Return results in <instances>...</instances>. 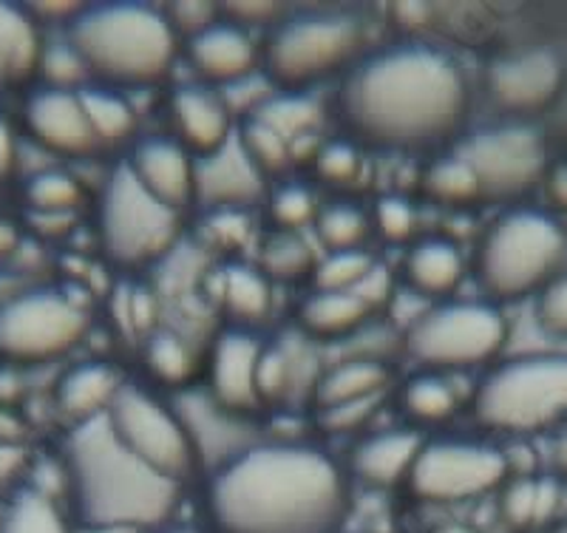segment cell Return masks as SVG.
<instances>
[{"instance_id":"38","label":"cell","mask_w":567,"mask_h":533,"mask_svg":"<svg viewBox=\"0 0 567 533\" xmlns=\"http://www.w3.org/2000/svg\"><path fill=\"white\" fill-rule=\"evenodd\" d=\"M321 211L316 193L303 182H281L267 193V213L272 225L281 233H301L303 227L316 225V216Z\"/></svg>"},{"instance_id":"28","label":"cell","mask_w":567,"mask_h":533,"mask_svg":"<svg viewBox=\"0 0 567 533\" xmlns=\"http://www.w3.org/2000/svg\"><path fill=\"white\" fill-rule=\"evenodd\" d=\"M221 307L230 327H258L272 312V281L252 264H230L221 273Z\"/></svg>"},{"instance_id":"37","label":"cell","mask_w":567,"mask_h":533,"mask_svg":"<svg viewBox=\"0 0 567 533\" xmlns=\"http://www.w3.org/2000/svg\"><path fill=\"white\" fill-rule=\"evenodd\" d=\"M23 202L29 211L40 216H74L83 202V185L69 171L49 167L29 176L23 187Z\"/></svg>"},{"instance_id":"10","label":"cell","mask_w":567,"mask_h":533,"mask_svg":"<svg viewBox=\"0 0 567 533\" xmlns=\"http://www.w3.org/2000/svg\"><path fill=\"white\" fill-rule=\"evenodd\" d=\"M111 431L156 474L185 485L199 469V451L174 406L140 383H125L105 411Z\"/></svg>"},{"instance_id":"16","label":"cell","mask_w":567,"mask_h":533,"mask_svg":"<svg viewBox=\"0 0 567 533\" xmlns=\"http://www.w3.org/2000/svg\"><path fill=\"white\" fill-rule=\"evenodd\" d=\"M267 199V176L247 156L239 129L213 154L199 156L194 171V205L202 211H250Z\"/></svg>"},{"instance_id":"34","label":"cell","mask_w":567,"mask_h":533,"mask_svg":"<svg viewBox=\"0 0 567 533\" xmlns=\"http://www.w3.org/2000/svg\"><path fill=\"white\" fill-rule=\"evenodd\" d=\"M316 264L318 256L301 233L276 230L270 238H265L261 253H258V270L272 284H296L312 278Z\"/></svg>"},{"instance_id":"56","label":"cell","mask_w":567,"mask_h":533,"mask_svg":"<svg viewBox=\"0 0 567 533\" xmlns=\"http://www.w3.org/2000/svg\"><path fill=\"white\" fill-rule=\"evenodd\" d=\"M429 14H432V9L425 7V3H398V7H394L398 23H403V27L409 29L423 27L425 20H429Z\"/></svg>"},{"instance_id":"41","label":"cell","mask_w":567,"mask_h":533,"mask_svg":"<svg viewBox=\"0 0 567 533\" xmlns=\"http://www.w3.org/2000/svg\"><path fill=\"white\" fill-rule=\"evenodd\" d=\"M312 171L323 185L332 187H349L358 182L363 171L361 145L352 142L349 136L343 140H327L321 142L316 160H312Z\"/></svg>"},{"instance_id":"24","label":"cell","mask_w":567,"mask_h":533,"mask_svg":"<svg viewBox=\"0 0 567 533\" xmlns=\"http://www.w3.org/2000/svg\"><path fill=\"white\" fill-rule=\"evenodd\" d=\"M565 505V485L554 474L508 476L499 489V516L514 531L550 527Z\"/></svg>"},{"instance_id":"14","label":"cell","mask_w":567,"mask_h":533,"mask_svg":"<svg viewBox=\"0 0 567 533\" xmlns=\"http://www.w3.org/2000/svg\"><path fill=\"white\" fill-rule=\"evenodd\" d=\"M567 85V65L548 45H528L499 54L485 69V89L505 114L516 120L548 111Z\"/></svg>"},{"instance_id":"15","label":"cell","mask_w":567,"mask_h":533,"mask_svg":"<svg viewBox=\"0 0 567 533\" xmlns=\"http://www.w3.org/2000/svg\"><path fill=\"white\" fill-rule=\"evenodd\" d=\"M265 344L258 341L252 329L225 327L213 338L210 358H207V394L219 409L236 418L250 420L261 411L258 398V358Z\"/></svg>"},{"instance_id":"7","label":"cell","mask_w":567,"mask_h":533,"mask_svg":"<svg viewBox=\"0 0 567 533\" xmlns=\"http://www.w3.org/2000/svg\"><path fill=\"white\" fill-rule=\"evenodd\" d=\"M361 20L347 12L284 14L261 43V74L278 91L307 94L327 78L347 74L363 58Z\"/></svg>"},{"instance_id":"25","label":"cell","mask_w":567,"mask_h":533,"mask_svg":"<svg viewBox=\"0 0 567 533\" xmlns=\"http://www.w3.org/2000/svg\"><path fill=\"white\" fill-rule=\"evenodd\" d=\"M369 318H372L369 307L352 293L316 287L301 298L296 312L301 332L318 341H347L358 329L367 327Z\"/></svg>"},{"instance_id":"42","label":"cell","mask_w":567,"mask_h":533,"mask_svg":"<svg viewBox=\"0 0 567 533\" xmlns=\"http://www.w3.org/2000/svg\"><path fill=\"white\" fill-rule=\"evenodd\" d=\"M298 363L292 358V352L281 344H270V347L261 349V358H258V398H261V406L265 403H278L287 394L292 392L298 378Z\"/></svg>"},{"instance_id":"59","label":"cell","mask_w":567,"mask_h":533,"mask_svg":"<svg viewBox=\"0 0 567 533\" xmlns=\"http://www.w3.org/2000/svg\"><path fill=\"white\" fill-rule=\"evenodd\" d=\"M434 533H477V531L468 525H460V522H449V525H440Z\"/></svg>"},{"instance_id":"27","label":"cell","mask_w":567,"mask_h":533,"mask_svg":"<svg viewBox=\"0 0 567 533\" xmlns=\"http://www.w3.org/2000/svg\"><path fill=\"white\" fill-rule=\"evenodd\" d=\"M389 380H392L389 363L367 358H343L318 375L316 403L318 409H329V406L354 403V400L383 398Z\"/></svg>"},{"instance_id":"50","label":"cell","mask_w":567,"mask_h":533,"mask_svg":"<svg viewBox=\"0 0 567 533\" xmlns=\"http://www.w3.org/2000/svg\"><path fill=\"white\" fill-rule=\"evenodd\" d=\"M221 14L233 23H239L241 29L250 32L252 27H272L278 18H281V7L278 3H225Z\"/></svg>"},{"instance_id":"5","label":"cell","mask_w":567,"mask_h":533,"mask_svg":"<svg viewBox=\"0 0 567 533\" xmlns=\"http://www.w3.org/2000/svg\"><path fill=\"white\" fill-rule=\"evenodd\" d=\"M567 270V225L548 207H511L480 238L474 273L494 304L536 298Z\"/></svg>"},{"instance_id":"8","label":"cell","mask_w":567,"mask_h":533,"mask_svg":"<svg viewBox=\"0 0 567 533\" xmlns=\"http://www.w3.org/2000/svg\"><path fill=\"white\" fill-rule=\"evenodd\" d=\"M179 233L182 213L151 196L125 162L111 167L97 202V236L116 267H151L174 250Z\"/></svg>"},{"instance_id":"48","label":"cell","mask_w":567,"mask_h":533,"mask_svg":"<svg viewBox=\"0 0 567 533\" xmlns=\"http://www.w3.org/2000/svg\"><path fill=\"white\" fill-rule=\"evenodd\" d=\"M165 18H168L171 29H174V34L182 43V40L194 38L202 29L216 23L221 18V7L207 3V0H176V3H168Z\"/></svg>"},{"instance_id":"19","label":"cell","mask_w":567,"mask_h":533,"mask_svg":"<svg viewBox=\"0 0 567 533\" xmlns=\"http://www.w3.org/2000/svg\"><path fill=\"white\" fill-rule=\"evenodd\" d=\"M134 180L176 213L194 205L196 156L174 136H145L125 160Z\"/></svg>"},{"instance_id":"12","label":"cell","mask_w":567,"mask_h":533,"mask_svg":"<svg viewBox=\"0 0 567 533\" xmlns=\"http://www.w3.org/2000/svg\"><path fill=\"white\" fill-rule=\"evenodd\" d=\"M460 154L477 174L483 199L516 202L539 187L550 171L548 140L528 120H511L468 136Z\"/></svg>"},{"instance_id":"57","label":"cell","mask_w":567,"mask_h":533,"mask_svg":"<svg viewBox=\"0 0 567 533\" xmlns=\"http://www.w3.org/2000/svg\"><path fill=\"white\" fill-rule=\"evenodd\" d=\"M550 465H554V476L567 489V429L556 434L554 449H550Z\"/></svg>"},{"instance_id":"22","label":"cell","mask_w":567,"mask_h":533,"mask_svg":"<svg viewBox=\"0 0 567 533\" xmlns=\"http://www.w3.org/2000/svg\"><path fill=\"white\" fill-rule=\"evenodd\" d=\"M465 278V256L457 242L445 236L417 238L403 256V284L425 301L457 293Z\"/></svg>"},{"instance_id":"20","label":"cell","mask_w":567,"mask_h":533,"mask_svg":"<svg viewBox=\"0 0 567 533\" xmlns=\"http://www.w3.org/2000/svg\"><path fill=\"white\" fill-rule=\"evenodd\" d=\"M168 114L174 123V140H179L196 160L219 151L239 129L233 123L225 94L205 83H185L174 89Z\"/></svg>"},{"instance_id":"58","label":"cell","mask_w":567,"mask_h":533,"mask_svg":"<svg viewBox=\"0 0 567 533\" xmlns=\"http://www.w3.org/2000/svg\"><path fill=\"white\" fill-rule=\"evenodd\" d=\"M20 245V230L12 219L0 216V258L12 256Z\"/></svg>"},{"instance_id":"17","label":"cell","mask_w":567,"mask_h":533,"mask_svg":"<svg viewBox=\"0 0 567 533\" xmlns=\"http://www.w3.org/2000/svg\"><path fill=\"white\" fill-rule=\"evenodd\" d=\"M23 123H27L29 136L52 154L85 160L100 151L80 91L40 85L23 103Z\"/></svg>"},{"instance_id":"44","label":"cell","mask_w":567,"mask_h":533,"mask_svg":"<svg viewBox=\"0 0 567 533\" xmlns=\"http://www.w3.org/2000/svg\"><path fill=\"white\" fill-rule=\"evenodd\" d=\"M372 230L389 245H406L417 233V207L398 193H386L374 202Z\"/></svg>"},{"instance_id":"47","label":"cell","mask_w":567,"mask_h":533,"mask_svg":"<svg viewBox=\"0 0 567 533\" xmlns=\"http://www.w3.org/2000/svg\"><path fill=\"white\" fill-rule=\"evenodd\" d=\"M536 324L550 338H567V270L536 296Z\"/></svg>"},{"instance_id":"55","label":"cell","mask_w":567,"mask_h":533,"mask_svg":"<svg viewBox=\"0 0 567 533\" xmlns=\"http://www.w3.org/2000/svg\"><path fill=\"white\" fill-rule=\"evenodd\" d=\"M85 3H32V9H29V14L32 18H49V20H74L80 14V9H83Z\"/></svg>"},{"instance_id":"26","label":"cell","mask_w":567,"mask_h":533,"mask_svg":"<svg viewBox=\"0 0 567 533\" xmlns=\"http://www.w3.org/2000/svg\"><path fill=\"white\" fill-rule=\"evenodd\" d=\"M40 52L43 40L29 9L0 0V91L29 83L38 74Z\"/></svg>"},{"instance_id":"36","label":"cell","mask_w":567,"mask_h":533,"mask_svg":"<svg viewBox=\"0 0 567 533\" xmlns=\"http://www.w3.org/2000/svg\"><path fill=\"white\" fill-rule=\"evenodd\" d=\"M316 236L327 253L363 250L367 238L372 236V216L361 205L349 199H336L321 205L316 216Z\"/></svg>"},{"instance_id":"6","label":"cell","mask_w":567,"mask_h":533,"mask_svg":"<svg viewBox=\"0 0 567 533\" xmlns=\"http://www.w3.org/2000/svg\"><path fill=\"white\" fill-rule=\"evenodd\" d=\"M471 411L483 429L534 438L567 420V352H534L503 360L483 375Z\"/></svg>"},{"instance_id":"53","label":"cell","mask_w":567,"mask_h":533,"mask_svg":"<svg viewBox=\"0 0 567 533\" xmlns=\"http://www.w3.org/2000/svg\"><path fill=\"white\" fill-rule=\"evenodd\" d=\"M23 469H27V451L0 445V489H7L9 482L18 480Z\"/></svg>"},{"instance_id":"31","label":"cell","mask_w":567,"mask_h":533,"mask_svg":"<svg viewBox=\"0 0 567 533\" xmlns=\"http://www.w3.org/2000/svg\"><path fill=\"white\" fill-rule=\"evenodd\" d=\"M252 120L270 125L272 131L290 140V145L303 136H312L323 120V109L316 96L296 94V91H276L267 94V100L252 111Z\"/></svg>"},{"instance_id":"35","label":"cell","mask_w":567,"mask_h":533,"mask_svg":"<svg viewBox=\"0 0 567 533\" xmlns=\"http://www.w3.org/2000/svg\"><path fill=\"white\" fill-rule=\"evenodd\" d=\"M0 533H74L58 502L45 491L27 489L14 491L9 505L0 514Z\"/></svg>"},{"instance_id":"1","label":"cell","mask_w":567,"mask_h":533,"mask_svg":"<svg viewBox=\"0 0 567 533\" xmlns=\"http://www.w3.org/2000/svg\"><path fill=\"white\" fill-rule=\"evenodd\" d=\"M465 74L429 43H394L363 54L343 74L336 109L349 140L381 151L434 148L468 116Z\"/></svg>"},{"instance_id":"23","label":"cell","mask_w":567,"mask_h":533,"mask_svg":"<svg viewBox=\"0 0 567 533\" xmlns=\"http://www.w3.org/2000/svg\"><path fill=\"white\" fill-rule=\"evenodd\" d=\"M123 386V372L109 360H80L60 375L54 386V403L71 420V426L83 423L105 414Z\"/></svg>"},{"instance_id":"29","label":"cell","mask_w":567,"mask_h":533,"mask_svg":"<svg viewBox=\"0 0 567 533\" xmlns=\"http://www.w3.org/2000/svg\"><path fill=\"white\" fill-rule=\"evenodd\" d=\"M142 367L156 383L168 389H185L196 375L194 344L174 329H151L142 344Z\"/></svg>"},{"instance_id":"54","label":"cell","mask_w":567,"mask_h":533,"mask_svg":"<svg viewBox=\"0 0 567 533\" xmlns=\"http://www.w3.org/2000/svg\"><path fill=\"white\" fill-rule=\"evenodd\" d=\"M18 165V142H14V131L0 116V176L12 174Z\"/></svg>"},{"instance_id":"21","label":"cell","mask_w":567,"mask_h":533,"mask_svg":"<svg viewBox=\"0 0 567 533\" xmlns=\"http://www.w3.org/2000/svg\"><path fill=\"white\" fill-rule=\"evenodd\" d=\"M425 438L412 426L372 431L349 451L347 476H354L369 489H394L409 482Z\"/></svg>"},{"instance_id":"45","label":"cell","mask_w":567,"mask_h":533,"mask_svg":"<svg viewBox=\"0 0 567 533\" xmlns=\"http://www.w3.org/2000/svg\"><path fill=\"white\" fill-rule=\"evenodd\" d=\"M378 409H381V398L329 406V409H318V426H321L323 434L347 438V434H358V431L374 418V411Z\"/></svg>"},{"instance_id":"49","label":"cell","mask_w":567,"mask_h":533,"mask_svg":"<svg viewBox=\"0 0 567 533\" xmlns=\"http://www.w3.org/2000/svg\"><path fill=\"white\" fill-rule=\"evenodd\" d=\"M394 289H398V281H394L392 270H389L386 264L372 262V267L363 273L361 281L354 284L352 296L361 298V301L369 307V312L374 315V309L389 307V301H392V296H394Z\"/></svg>"},{"instance_id":"52","label":"cell","mask_w":567,"mask_h":533,"mask_svg":"<svg viewBox=\"0 0 567 533\" xmlns=\"http://www.w3.org/2000/svg\"><path fill=\"white\" fill-rule=\"evenodd\" d=\"M542 185L548 187V211H554L561 222H567V162L550 165L548 176H545Z\"/></svg>"},{"instance_id":"18","label":"cell","mask_w":567,"mask_h":533,"mask_svg":"<svg viewBox=\"0 0 567 533\" xmlns=\"http://www.w3.org/2000/svg\"><path fill=\"white\" fill-rule=\"evenodd\" d=\"M179 45L199 83L210 89L225 91L261 69V45L247 29L227 20L225 14L194 38L182 40Z\"/></svg>"},{"instance_id":"3","label":"cell","mask_w":567,"mask_h":533,"mask_svg":"<svg viewBox=\"0 0 567 533\" xmlns=\"http://www.w3.org/2000/svg\"><path fill=\"white\" fill-rule=\"evenodd\" d=\"M60 465L71 516L80 531L91 533L162 531L174 520L185 489L131 454L105 414L71 426Z\"/></svg>"},{"instance_id":"61","label":"cell","mask_w":567,"mask_h":533,"mask_svg":"<svg viewBox=\"0 0 567 533\" xmlns=\"http://www.w3.org/2000/svg\"><path fill=\"white\" fill-rule=\"evenodd\" d=\"M154 533H202V531H194V527H162V531H154Z\"/></svg>"},{"instance_id":"39","label":"cell","mask_w":567,"mask_h":533,"mask_svg":"<svg viewBox=\"0 0 567 533\" xmlns=\"http://www.w3.org/2000/svg\"><path fill=\"white\" fill-rule=\"evenodd\" d=\"M239 140L245 145L247 156L256 162V167L267 180L272 176H281L284 171L292 167V145L290 140H284L278 131H272L270 125L258 123L252 116H247L245 123L239 125Z\"/></svg>"},{"instance_id":"11","label":"cell","mask_w":567,"mask_h":533,"mask_svg":"<svg viewBox=\"0 0 567 533\" xmlns=\"http://www.w3.org/2000/svg\"><path fill=\"white\" fill-rule=\"evenodd\" d=\"M89 318L60 289H27L0 304V358L45 363L83 341Z\"/></svg>"},{"instance_id":"43","label":"cell","mask_w":567,"mask_h":533,"mask_svg":"<svg viewBox=\"0 0 567 533\" xmlns=\"http://www.w3.org/2000/svg\"><path fill=\"white\" fill-rule=\"evenodd\" d=\"M374 258L367 250H338L327 253L318 258L316 273H312V284L316 289H341V293H352L354 284L361 281L363 273L372 267Z\"/></svg>"},{"instance_id":"30","label":"cell","mask_w":567,"mask_h":533,"mask_svg":"<svg viewBox=\"0 0 567 533\" xmlns=\"http://www.w3.org/2000/svg\"><path fill=\"white\" fill-rule=\"evenodd\" d=\"M400 409L414 423L440 426L457 414L460 394L445 375L417 372L400 386Z\"/></svg>"},{"instance_id":"46","label":"cell","mask_w":567,"mask_h":533,"mask_svg":"<svg viewBox=\"0 0 567 533\" xmlns=\"http://www.w3.org/2000/svg\"><path fill=\"white\" fill-rule=\"evenodd\" d=\"M202 233L219 250H241L250 238L247 211H207Z\"/></svg>"},{"instance_id":"32","label":"cell","mask_w":567,"mask_h":533,"mask_svg":"<svg viewBox=\"0 0 567 533\" xmlns=\"http://www.w3.org/2000/svg\"><path fill=\"white\" fill-rule=\"evenodd\" d=\"M80 100H83V109L89 114L91 131L97 136L100 148L134 136L136 111L123 91L105 89V85L94 83L80 91Z\"/></svg>"},{"instance_id":"9","label":"cell","mask_w":567,"mask_h":533,"mask_svg":"<svg viewBox=\"0 0 567 533\" xmlns=\"http://www.w3.org/2000/svg\"><path fill=\"white\" fill-rule=\"evenodd\" d=\"M508 341V318L494 301L432 304L403 332V347L425 372H463L485 367Z\"/></svg>"},{"instance_id":"2","label":"cell","mask_w":567,"mask_h":533,"mask_svg":"<svg viewBox=\"0 0 567 533\" xmlns=\"http://www.w3.org/2000/svg\"><path fill=\"white\" fill-rule=\"evenodd\" d=\"M205 514L216 533H341L347 469L298 440L250 443L207 476Z\"/></svg>"},{"instance_id":"13","label":"cell","mask_w":567,"mask_h":533,"mask_svg":"<svg viewBox=\"0 0 567 533\" xmlns=\"http://www.w3.org/2000/svg\"><path fill=\"white\" fill-rule=\"evenodd\" d=\"M508 476L503 445L488 440L443 438L425 440L406 485L423 502H465L494 494Z\"/></svg>"},{"instance_id":"51","label":"cell","mask_w":567,"mask_h":533,"mask_svg":"<svg viewBox=\"0 0 567 533\" xmlns=\"http://www.w3.org/2000/svg\"><path fill=\"white\" fill-rule=\"evenodd\" d=\"M29 434H32V429H29L27 418L14 406L0 403V445L27 451Z\"/></svg>"},{"instance_id":"40","label":"cell","mask_w":567,"mask_h":533,"mask_svg":"<svg viewBox=\"0 0 567 533\" xmlns=\"http://www.w3.org/2000/svg\"><path fill=\"white\" fill-rule=\"evenodd\" d=\"M38 74L43 78V85L49 89H65V91H83L85 83L91 80L89 65L80 58V52L71 45V40H60V43H43L40 52Z\"/></svg>"},{"instance_id":"33","label":"cell","mask_w":567,"mask_h":533,"mask_svg":"<svg viewBox=\"0 0 567 533\" xmlns=\"http://www.w3.org/2000/svg\"><path fill=\"white\" fill-rule=\"evenodd\" d=\"M423 191L429 199L452 207L474 205L477 199H483V187H480L477 174H474L471 162L460 151L437 156L432 165L425 167Z\"/></svg>"},{"instance_id":"4","label":"cell","mask_w":567,"mask_h":533,"mask_svg":"<svg viewBox=\"0 0 567 533\" xmlns=\"http://www.w3.org/2000/svg\"><path fill=\"white\" fill-rule=\"evenodd\" d=\"M69 40L105 89H145L168 78L179 52L165 9L140 0H105L80 9Z\"/></svg>"},{"instance_id":"60","label":"cell","mask_w":567,"mask_h":533,"mask_svg":"<svg viewBox=\"0 0 567 533\" xmlns=\"http://www.w3.org/2000/svg\"><path fill=\"white\" fill-rule=\"evenodd\" d=\"M545 533H567V516H561V520H556L554 525L545 527Z\"/></svg>"}]
</instances>
